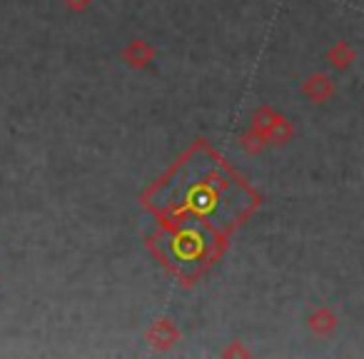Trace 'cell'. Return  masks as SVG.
Masks as SVG:
<instances>
[{"mask_svg": "<svg viewBox=\"0 0 364 359\" xmlns=\"http://www.w3.org/2000/svg\"><path fill=\"white\" fill-rule=\"evenodd\" d=\"M225 240H228V235L208 232L200 225L198 227H182L180 232L170 235L160 257L180 277H185V267L193 269V274H200L215 257H220Z\"/></svg>", "mask_w": 364, "mask_h": 359, "instance_id": "cell-1", "label": "cell"}, {"mask_svg": "<svg viewBox=\"0 0 364 359\" xmlns=\"http://www.w3.org/2000/svg\"><path fill=\"white\" fill-rule=\"evenodd\" d=\"M180 339V329L170 322V319H155L152 327L147 329V342L152 344L155 349H170L172 344Z\"/></svg>", "mask_w": 364, "mask_h": 359, "instance_id": "cell-2", "label": "cell"}, {"mask_svg": "<svg viewBox=\"0 0 364 359\" xmlns=\"http://www.w3.org/2000/svg\"><path fill=\"white\" fill-rule=\"evenodd\" d=\"M122 60L130 68H147L155 60V48L145 41H132V43H127L125 50H122Z\"/></svg>", "mask_w": 364, "mask_h": 359, "instance_id": "cell-3", "label": "cell"}, {"mask_svg": "<svg viewBox=\"0 0 364 359\" xmlns=\"http://www.w3.org/2000/svg\"><path fill=\"white\" fill-rule=\"evenodd\" d=\"M304 95L307 97H312V100H324V97L329 95V80L324 75H314V77H309L307 82H304Z\"/></svg>", "mask_w": 364, "mask_h": 359, "instance_id": "cell-4", "label": "cell"}, {"mask_svg": "<svg viewBox=\"0 0 364 359\" xmlns=\"http://www.w3.org/2000/svg\"><path fill=\"white\" fill-rule=\"evenodd\" d=\"M309 324H312V329H317V332H322L324 324H327V327H332L334 319H332V314H329V312H319V314H314V317L309 319Z\"/></svg>", "mask_w": 364, "mask_h": 359, "instance_id": "cell-5", "label": "cell"}, {"mask_svg": "<svg viewBox=\"0 0 364 359\" xmlns=\"http://www.w3.org/2000/svg\"><path fill=\"white\" fill-rule=\"evenodd\" d=\"M92 0H65V6L70 8L73 13H82L85 8H90Z\"/></svg>", "mask_w": 364, "mask_h": 359, "instance_id": "cell-6", "label": "cell"}]
</instances>
